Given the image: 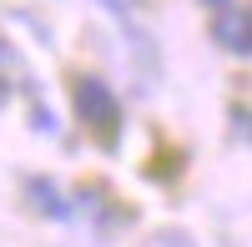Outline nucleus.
Instances as JSON below:
<instances>
[{"label": "nucleus", "instance_id": "nucleus-1", "mask_svg": "<svg viewBox=\"0 0 252 247\" xmlns=\"http://www.w3.org/2000/svg\"><path fill=\"white\" fill-rule=\"evenodd\" d=\"M76 111L91 121L101 136H116V121H121V106H116V91L106 86L101 76H81L76 81Z\"/></svg>", "mask_w": 252, "mask_h": 247}, {"label": "nucleus", "instance_id": "nucleus-2", "mask_svg": "<svg viewBox=\"0 0 252 247\" xmlns=\"http://www.w3.org/2000/svg\"><path fill=\"white\" fill-rule=\"evenodd\" d=\"M212 40L232 56H252V10L242 5H222L212 20Z\"/></svg>", "mask_w": 252, "mask_h": 247}, {"label": "nucleus", "instance_id": "nucleus-3", "mask_svg": "<svg viewBox=\"0 0 252 247\" xmlns=\"http://www.w3.org/2000/svg\"><path fill=\"white\" fill-rule=\"evenodd\" d=\"M31 197H35V207H40V212H51V217H66V202L56 197V187H51V182H31Z\"/></svg>", "mask_w": 252, "mask_h": 247}, {"label": "nucleus", "instance_id": "nucleus-4", "mask_svg": "<svg viewBox=\"0 0 252 247\" xmlns=\"http://www.w3.org/2000/svg\"><path fill=\"white\" fill-rule=\"evenodd\" d=\"M96 5H106V10H136L141 0H96Z\"/></svg>", "mask_w": 252, "mask_h": 247}, {"label": "nucleus", "instance_id": "nucleus-5", "mask_svg": "<svg viewBox=\"0 0 252 247\" xmlns=\"http://www.w3.org/2000/svg\"><path fill=\"white\" fill-rule=\"evenodd\" d=\"M212 5H227V0H212Z\"/></svg>", "mask_w": 252, "mask_h": 247}]
</instances>
